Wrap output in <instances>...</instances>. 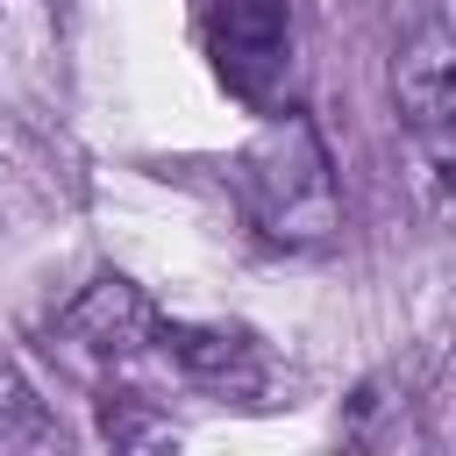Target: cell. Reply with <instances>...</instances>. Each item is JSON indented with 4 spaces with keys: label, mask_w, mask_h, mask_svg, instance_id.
<instances>
[{
    "label": "cell",
    "mask_w": 456,
    "mask_h": 456,
    "mask_svg": "<svg viewBox=\"0 0 456 456\" xmlns=\"http://www.w3.org/2000/svg\"><path fill=\"white\" fill-rule=\"evenodd\" d=\"M242 200H249V214H256V228L271 242H328L335 185H328V157H321L306 121L271 128L242 157Z\"/></svg>",
    "instance_id": "cell-1"
},
{
    "label": "cell",
    "mask_w": 456,
    "mask_h": 456,
    "mask_svg": "<svg viewBox=\"0 0 456 456\" xmlns=\"http://www.w3.org/2000/svg\"><path fill=\"white\" fill-rule=\"evenodd\" d=\"M392 86H399V121H406L428 178L442 185L449 178V114H456V43H449L442 21H420L413 28V43L399 50Z\"/></svg>",
    "instance_id": "cell-3"
},
{
    "label": "cell",
    "mask_w": 456,
    "mask_h": 456,
    "mask_svg": "<svg viewBox=\"0 0 456 456\" xmlns=\"http://www.w3.org/2000/svg\"><path fill=\"white\" fill-rule=\"evenodd\" d=\"M200 14H207V50H214V71L228 78V93L264 107L292 71L285 0H207Z\"/></svg>",
    "instance_id": "cell-2"
},
{
    "label": "cell",
    "mask_w": 456,
    "mask_h": 456,
    "mask_svg": "<svg viewBox=\"0 0 456 456\" xmlns=\"http://www.w3.org/2000/svg\"><path fill=\"white\" fill-rule=\"evenodd\" d=\"M86 356H107V363H121V356H135V349H150V335H157V306H150V292L142 285H128V278H93L71 306H64V321H57Z\"/></svg>",
    "instance_id": "cell-5"
},
{
    "label": "cell",
    "mask_w": 456,
    "mask_h": 456,
    "mask_svg": "<svg viewBox=\"0 0 456 456\" xmlns=\"http://www.w3.org/2000/svg\"><path fill=\"white\" fill-rule=\"evenodd\" d=\"M150 349H164V356H171L192 385H207V392H256V385H264V349H256V335L221 328V321H164V314H157Z\"/></svg>",
    "instance_id": "cell-4"
}]
</instances>
